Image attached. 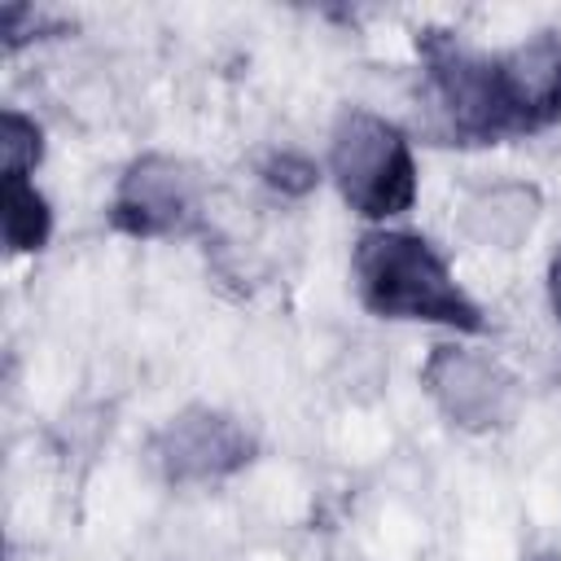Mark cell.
<instances>
[{"mask_svg": "<svg viewBox=\"0 0 561 561\" xmlns=\"http://www.w3.org/2000/svg\"><path fill=\"white\" fill-rule=\"evenodd\" d=\"M548 302H552V316L561 320V245L548 259Z\"/></svg>", "mask_w": 561, "mask_h": 561, "instance_id": "cell-12", "label": "cell"}, {"mask_svg": "<svg viewBox=\"0 0 561 561\" xmlns=\"http://www.w3.org/2000/svg\"><path fill=\"white\" fill-rule=\"evenodd\" d=\"M259 175H263V184H272V188H280V193H289V197L311 193V188H316V180H320L316 162H311V158H302V153H294V149H272V153L263 158Z\"/></svg>", "mask_w": 561, "mask_h": 561, "instance_id": "cell-11", "label": "cell"}, {"mask_svg": "<svg viewBox=\"0 0 561 561\" xmlns=\"http://www.w3.org/2000/svg\"><path fill=\"white\" fill-rule=\"evenodd\" d=\"M53 232V210L26 175H4V245L13 254L44 250Z\"/></svg>", "mask_w": 561, "mask_h": 561, "instance_id": "cell-9", "label": "cell"}, {"mask_svg": "<svg viewBox=\"0 0 561 561\" xmlns=\"http://www.w3.org/2000/svg\"><path fill=\"white\" fill-rule=\"evenodd\" d=\"M0 153H4V175H31L44 158V131L35 118L22 110L0 114Z\"/></svg>", "mask_w": 561, "mask_h": 561, "instance_id": "cell-10", "label": "cell"}, {"mask_svg": "<svg viewBox=\"0 0 561 561\" xmlns=\"http://www.w3.org/2000/svg\"><path fill=\"white\" fill-rule=\"evenodd\" d=\"M329 171L342 202L364 219H394L416 202V158L408 136L373 114L346 110L333 127Z\"/></svg>", "mask_w": 561, "mask_h": 561, "instance_id": "cell-2", "label": "cell"}, {"mask_svg": "<svg viewBox=\"0 0 561 561\" xmlns=\"http://www.w3.org/2000/svg\"><path fill=\"white\" fill-rule=\"evenodd\" d=\"M416 53L425 61L434 101L460 145H500L517 136L500 75V53H473L447 31H425L416 39Z\"/></svg>", "mask_w": 561, "mask_h": 561, "instance_id": "cell-3", "label": "cell"}, {"mask_svg": "<svg viewBox=\"0 0 561 561\" xmlns=\"http://www.w3.org/2000/svg\"><path fill=\"white\" fill-rule=\"evenodd\" d=\"M530 561H561V552H539V557H530Z\"/></svg>", "mask_w": 561, "mask_h": 561, "instance_id": "cell-13", "label": "cell"}, {"mask_svg": "<svg viewBox=\"0 0 561 561\" xmlns=\"http://www.w3.org/2000/svg\"><path fill=\"white\" fill-rule=\"evenodd\" d=\"M110 224L136 241L184 237L202 224V175L171 153H140L114 188Z\"/></svg>", "mask_w": 561, "mask_h": 561, "instance_id": "cell-4", "label": "cell"}, {"mask_svg": "<svg viewBox=\"0 0 561 561\" xmlns=\"http://www.w3.org/2000/svg\"><path fill=\"white\" fill-rule=\"evenodd\" d=\"M355 289L359 302L381 320L447 324L460 333H482V307L465 294L447 259L403 228H373L355 241Z\"/></svg>", "mask_w": 561, "mask_h": 561, "instance_id": "cell-1", "label": "cell"}, {"mask_svg": "<svg viewBox=\"0 0 561 561\" xmlns=\"http://www.w3.org/2000/svg\"><path fill=\"white\" fill-rule=\"evenodd\" d=\"M421 386L451 425L473 430V434L500 430L517 412L513 373L500 359L469 351V346H434L421 368Z\"/></svg>", "mask_w": 561, "mask_h": 561, "instance_id": "cell-5", "label": "cell"}, {"mask_svg": "<svg viewBox=\"0 0 561 561\" xmlns=\"http://www.w3.org/2000/svg\"><path fill=\"white\" fill-rule=\"evenodd\" d=\"M504 92L513 105L517 136L543 131L561 118V35L539 31L500 53Z\"/></svg>", "mask_w": 561, "mask_h": 561, "instance_id": "cell-7", "label": "cell"}, {"mask_svg": "<svg viewBox=\"0 0 561 561\" xmlns=\"http://www.w3.org/2000/svg\"><path fill=\"white\" fill-rule=\"evenodd\" d=\"M259 443L232 412L219 408H184L153 438L149 456L167 482H219L254 460Z\"/></svg>", "mask_w": 561, "mask_h": 561, "instance_id": "cell-6", "label": "cell"}, {"mask_svg": "<svg viewBox=\"0 0 561 561\" xmlns=\"http://www.w3.org/2000/svg\"><path fill=\"white\" fill-rule=\"evenodd\" d=\"M535 210H539V193L522 188V184H508V188H495V193H486L482 202L469 206V228H473L478 241L517 245L530 232Z\"/></svg>", "mask_w": 561, "mask_h": 561, "instance_id": "cell-8", "label": "cell"}]
</instances>
